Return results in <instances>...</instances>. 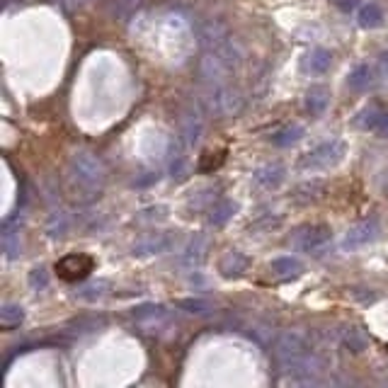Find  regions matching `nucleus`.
I'll return each mask as SVG.
<instances>
[{"mask_svg":"<svg viewBox=\"0 0 388 388\" xmlns=\"http://www.w3.org/2000/svg\"><path fill=\"white\" fill-rule=\"evenodd\" d=\"M236 64H238V51L233 49L231 42H226L204 54L202 64H199V73H202L204 83H209L211 88H221L233 76Z\"/></svg>","mask_w":388,"mask_h":388,"instance_id":"1","label":"nucleus"},{"mask_svg":"<svg viewBox=\"0 0 388 388\" xmlns=\"http://www.w3.org/2000/svg\"><path fill=\"white\" fill-rule=\"evenodd\" d=\"M71 175L81 187L90 192H100V187L107 180V168L95 153L90 151H76L71 156Z\"/></svg>","mask_w":388,"mask_h":388,"instance_id":"2","label":"nucleus"},{"mask_svg":"<svg viewBox=\"0 0 388 388\" xmlns=\"http://www.w3.org/2000/svg\"><path fill=\"white\" fill-rule=\"evenodd\" d=\"M291 248L299 250V253H308L313 258H321L330 250L333 245V231L330 226L325 224H306V226H299L289 238Z\"/></svg>","mask_w":388,"mask_h":388,"instance_id":"3","label":"nucleus"},{"mask_svg":"<svg viewBox=\"0 0 388 388\" xmlns=\"http://www.w3.org/2000/svg\"><path fill=\"white\" fill-rule=\"evenodd\" d=\"M342 156H345V144L338 139L325 141V144H318L316 148H311L308 153H304L299 161V170L301 173H321V170H330L335 168Z\"/></svg>","mask_w":388,"mask_h":388,"instance_id":"4","label":"nucleus"},{"mask_svg":"<svg viewBox=\"0 0 388 388\" xmlns=\"http://www.w3.org/2000/svg\"><path fill=\"white\" fill-rule=\"evenodd\" d=\"M131 321L146 335H163V330H173V313L165 306H141L134 308Z\"/></svg>","mask_w":388,"mask_h":388,"instance_id":"5","label":"nucleus"},{"mask_svg":"<svg viewBox=\"0 0 388 388\" xmlns=\"http://www.w3.org/2000/svg\"><path fill=\"white\" fill-rule=\"evenodd\" d=\"M311 345H308L304 333H296V330H287L282 333L275 342V355L282 362V367H289V364L299 362L306 355H311Z\"/></svg>","mask_w":388,"mask_h":388,"instance_id":"6","label":"nucleus"},{"mask_svg":"<svg viewBox=\"0 0 388 388\" xmlns=\"http://www.w3.org/2000/svg\"><path fill=\"white\" fill-rule=\"evenodd\" d=\"M245 97L238 88L233 85H221V88H214L211 95L207 97V107L209 112L219 114V117H236L238 112L243 110Z\"/></svg>","mask_w":388,"mask_h":388,"instance_id":"7","label":"nucleus"},{"mask_svg":"<svg viewBox=\"0 0 388 388\" xmlns=\"http://www.w3.org/2000/svg\"><path fill=\"white\" fill-rule=\"evenodd\" d=\"M54 270H56V275H59V279L76 284V282H83V279L90 277V272L95 270V260L85 253H71L56 262Z\"/></svg>","mask_w":388,"mask_h":388,"instance_id":"8","label":"nucleus"},{"mask_svg":"<svg viewBox=\"0 0 388 388\" xmlns=\"http://www.w3.org/2000/svg\"><path fill=\"white\" fill-rule=\"evenodd\" d=\"M376 233H379V221L374 219H364L359 221V224H355L347 231L345 241H342V248L345 250H357V248H364L367 243H372L376 238Z\"/></svg>","mask_w":388,"mask_h":388,"instance_id":"9","label":"nucleus"},{"mask_svg":"<svg viewBox=\"0 0 388 388\" xmlns=\"http://www.w3.org/2000/svg\"><path fill=\"white\" fill-rule=\"evenodd\" d=\"M253 180H255V185H258L260 190L272 192V190H277L284 180H287V170H284L282 163H267V165H262V168L255 170Z\"/></svg>","mask_w":388,"mask_h":388,"instance_id":"10","label":"nucleus"},{"mask_svg":"<svg viewBox=\"0 0 388 388\" xmlns=\"http://www.w3.org/2000/svg\"><path fill=\"white\" fill-rule=\"evenodd\" d=\"M202 131H204V119L199 112L187 110L182 112V141H185L187 148L197 146L199 139H202Z\"/></svg>","mask_w":388,"mask_h":388,"instance_id":"11","label":"nucleus"},{"mask_svg":"<svg viewBox=\"0 0 388 388\" xmlns=\"http://www.w3.org/2000/svg\"><path fill=\"white\" fill-rule=\"evenodd\" d=\"M204 255H207V238L204 236H194L190 245L185 248V253L178 258L180 267H187V270H197L204 262Z\"/></svg>","mask_w":388,"mask_h":388,"instance_id":"12","label":"nucleus"},{"mask_svg":"<svg viewBox=\"0 0 388 388\" xmlns=\"http://www.w3.org/2000/svg\"><path fill=\"white\" fill-rule=\"evenodd\" d=\"M173 245V236L168 233H151L144 241H139L134 245V255L144 258V255H156V253H165V250Z\"/></svg>","mask_w":388,"mask_h":388,"instance_id":"13","label":"nucleus"},{"mask_svg":"<svg viewBox=\"0 0 388 388\" xmlns=\"http://www.w3.org/2000/svg\"><path fill=\"white\" fill-rule=\"evenodd\" d=\"M330 66H333V54L328 49L318 47L304 56V71L311 73V76H323V73L330 71Z\"/></svg>","mask_w":388,"mask_h":388,"instance_id":"14","label":"nucleus"},{"mask_svg":"<svg viewBox=\"0 0 388 388\" xmlns=\"http://www.w3.org/2000/svg\"><path fill=\"white\" fill-rule=\"evenodd\" d=\"M248 265L250 260L245 258L241 250H228L224 258L219 260V272L224 277H241L248 272Z\"/></svg>","mask_w":388,"mask_h":388,"instance_id":"15","label":"nucleus"},{"mask_svg":"<svg viewBox=\"0 0 388 388\" xmlns=\"http://www.w3.org/2000/svg\"><path fill=\"white\" fill-rule=\"evenodd\" d=\"M330 105V90L325 85H313L306 93V110L311 112V117H321Z\"/></svg>","mask_w":388,"mask_h":388,"instance_id":"16","label":"nucleus"},{"mask_svg":"<svg viewBox=\"0 0 388 388\" xmlns=\"http://www.w3.org/2000/svg\"><path fill=\"white\" fill-rule=\"evenodd\" d=\"M325 192V182L321 180H311V182H304V185H299L294 190V202L299 204H308V202H316V199H321Z\"/></svg>","mask_w":388,"mask_h":388,"instance_id":"17","label":"nucleus"},{"mask_svg":"<svg viewBox=\"0 0 388 388\" xmlns=\"http://www.w3.org/2000/svg\"><path fill=\"white\" fill-rule=\"evenodd\" d=\"M202 42H204V47L207 49H216V47H221V44H226L228 42L226 25H221L219 20L209 22V25L204 27V32H202Z\"/></svg>","mask_w":388,"mask_h":388,"instance_id":"18","label":"nucleus"},{"mask_svg":"<svg viewBox=\"0 0 388 388\" xmlns=\"http://www.w3.org/2000/svg\"><path fill=\"white\" fill-rule=\"evenodd\" d=\"M357 20H359V25H362L364 30H374V27H379L381 22H384V10H381L379 3H369V5H364V8L359 10Z\"/></svg>","mask_w":388,"mask_h":388,"instance_id":"19","label":"nucleus"},{"mask_svg":"<svg viewBox=\"0 0 388 388\" xmlns=\"http://www.w3.org/2000/svg\"><path fill=\"white\" fill-rule=\"evenodd\" d=\"M304 134H306V129L301 127V124H291V127L277 131V134L272 136V144L279 146V148L294 146V144H299V141L304 139Z\"/></svg>","mask_w":388,"mask_h":388,"instance_id":"20","label":"nucleus"},{"mask_svg":"<svg viewBox=\"0 0 388 388\" xmlns=\"http://www.w3.org/2000/svg\"><path fill=\"white\" fill-rule=\"evenodd\" d=\"M22 321H25V311H22V306L5 304L3 308H0V328H3V330L20 328Z\"/></svg>","mask_w":388,"mask_h":388,"instance_id":"21","label":"nucleus"},{"mask_svg":"<svg viewBox=\"0 0 388 388\" xmlns=\"http://www.w3.org/2000/svg\"><path fill=\"white\" fill-rule=\"evenodd\" d=\"M374 81V71L369 66H357L355 71H350V76H347V85H350V90H367L369 85Z\"/></svg>","mask_w":388,"mask_h":388,"instance_id":"22","label":"nucleus"},{"mask_svg":"<svg viewBox=\"0 0 388 388\" xmlns=\"http://www.w3.org/2000/svg\"><path fill=\"white\" fill-rule=\"evenodd\" d=\"M233 214H236V204L228 202V199H221V202L211 204L209 221H211V226H224Z\"/></svg>","mask_w":388,"mask_h":388,"instance_id":"23","label":"nucleus"},{"mask_svg":"<svg viewBox=\"0 0 388 388\" xmlns=\"http://www.w3.org/2000/svg\"><path fill=\"white\" fill-rule=\"evenodd\" d=\"M270 272L275 277H294L301 272V262L296 258H291V255H287V258H277V260H272Z\"/></svg>","mask_w":388,"mask_h":388,"instance_id":"24","label":"nucleus"},{"mask_svg":"<svg viewBox=\"0 0 388 388\" xmlns=\"http://www.w3.org/2000/svg\"><path fill=\"white\" fill-rule=\"evenodd\" d=\"M345 345L350 347L355 355H359V352H364V347H367V335H364L359 328H347L345 330Z\"/></svg>","mask_w":388,"mask_h":388,"instance_id":"25","label":"nucleus"},{"mask_svg":"<svg viewBox=\"0 0 388 388\" xmlns=\"http://www.w3.org/2000/svg\"><path fill=\"white\" fill-rule=\"evenodd\" d=\"M226 161V153L224 151H216V153H204L202 158H199V173H211V170L221 168V163Z\"/></svg>","mask_w":388,"mask_h":388,"instance_id":"26","label":"nucleus"},{"mask_svg":"<svg viewBox=\"0 0 388 388\" xmlns=\"http://www.w3.org/2000/svg\"><path fill=\"white\" fill-rule=\"evenodd\" d=\"M107 289H110V284H107V282L88 284V287L81 291V299H85V301H97V299H102V296L107 294Z\"/></svg>","mask_w":388,"mask_h":388,"instance_id":"27","label":"nucleus"},{"mask_svg":"<svg viewBox=\"0 0 388 388\" xmlns=\"http://www.w3.org/2000/svg\"><path fill=\"white\" fill-rule=\"evenodd\" d=\"M47 228H49L51 236H64V233L68 231V216L64 214V211H59V214L51 216Z\"/></svg>","mask_w":388,"mask_h":388,"instance_id":"28","label":"nucleus"},{"mask_svg":"<svg viewBox=\"0 0 388 388\" xmlns=\"http://www.w3.org/2000/svg\"><path fill=\"white\" fill-rule=\"evenodd\" d=\"M279 224H282V216L265 214V216H260L258 221H253V224H250V231H270V228H275Z\"/></svg>","mask_w":388,"mask_h":388,"instance_id":"29","label":"nucleus"},{"mask_svg":"<svg viewBox=\"0 0 388 388\" xmlns=\"http://www.w3.org/2000/svg\"><path fill=\"white\" fill-rule=\"evenodd\" d=\"M30 287L34 291H44V289L49 287V277H47V270H44V267H39V270L30 272Z\"/></svg>","mask_w":388,"mask_h":388,"instance_id":"30","label":"nucleus"},{"mask_svg":"<svg viewBox=\"0 0 388 388\" xmlns=\"http://www.w3.org/2000/svg\"><path fill=\"white\" fill-rule=\"evenodd\" d=\"M178 306L180 308H190L192 313H207L209 308H211L207 301H199V299H194V301L192 299L190 301H178Z\"/></svg>","mask_w":388,"mask_h":388,"instance_id":"31","label":"nucleus"},{"mask_svg":"<svg viewBox=\"0 0 388 388\" xmlns=\"http://www.w3.org/2000/svg\"><path fill=\"white\" fill-rule=\"evenodd\" d=\"M333 3L338 5L342 13H352V10H357L362 5V0H333Z\"/></svg>","mask_w":388,"mask_h":388,"instance_id":"32","label":"nucleus"},{"mask_svg":"<svg viewBox=\"0 0 388 388\" xmlns=\"http://www.w3.org/2000/svg\"><path fill=\"white\" fill-rule=\"evenodd\" d=\"M374 131L381 136V139H388V112L384 114V117H381V122L376 124V129H374Z\"/></svg>","mask_w":388,"mask_h":388,"instance_id":"33","label":"nucleus"},{"mask_svg":"<svg viewBox=\"0 0 388 388\" xmlns=\"http://www.w3.org/2000/svg\"><path fill=\"white\" fill-rule=\"evenodd\" d=\"M59 3H64L66 8H81V5H85L88 0H59Z\"/></svg>","mask_w":388,"mask_h":388,"instance_id":"34","label":"nucleus"},{"mask_svg":"<svg viewBox=\"0 0 388 388\" xmlns=\"http://www.w3.org/2000/svg\"><path fill=\"white\" fill-rule=\"evenodd\" d=\"M381 71H384L386 76H388V54L381 56Z\"/></svg>","mask_w":388,"mask_h":388,"instance_id":"35","label":"nucleus"}]
</instances>
